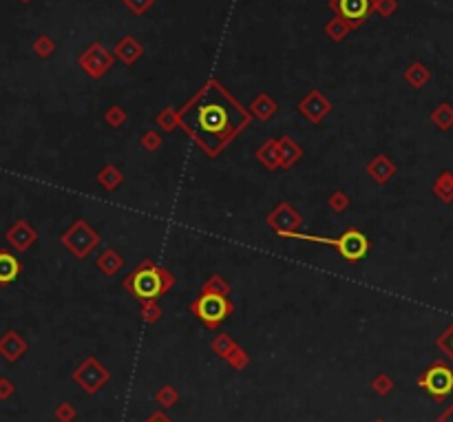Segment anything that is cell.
<instances>
[{"mask_svg": "<svg viewBox=\"0 0 453 422\" xmlns=\"http://www.w3.org/2000/svg\"><path fill=\"white\" fill-rule=\"evenodd\" d=\"M179 122L201 146L215 153L248 122V115L217 84H208L181 111Z\"/></svg>", "mask_w": 453, "mask_h": 422, "instance_id": "1", "label": "cell"}, {"mask_svg": "<svg viewBox=\"0 0 453 422\" xmlns=\"http://www.w3.org/2000/svg\"><path fill=\"white\" fill-rule=\"evenodd\" d=\"M301 239H310V241H318V243H330V246H337L341 250V255L349 261H356L363 259L369 250L367 239L358 230H347L343 237L339 239H323V237H301Z\"/></svg>", "mask_w": 453, "mask_h": 422, "instance_id": "2", "label": "cell"}, {"mask_svg": "<svg viewBox=\"0 0 453 422\" xmlns=\"http://www.w3.org/2000/svg\"><path fill=\"white\" fill-rule=\"evenodd\" d=\"M195 312L197 316L204 320L208 325H215V323H222V320L228 316L230 312V306L228 301L219 294H204L197 303H195Z\"/></svg>", "mask_w": 453, "mask_h": 422, "instance_id": "3", "label": "cell"}, {"mask_svg": "<svg viewBox=\"0 0 453 422\" xmlns=\"http://www.w3.org/2000/svg\"><path fill=\"white\" fill-rule=\"evenodd\" d=\"M421 385L431 396L445 398L453 392V369H449L447 365H433L423 376Z\"/></svg>", "mask_w": 453, "mask_h": 422, "instance_id": "4", "label": "cell"}, {"mask_svg": "<svg viewBox=\"0 0 453 422\" xmlns=\"http://www.w3.org/2000/svg\"><path fill=\"white\" fill-rule=\"evenodd\" d=\"M131 288L140 299H155L164 288L159 270H155V267L138 270V272L133 275V279H131Z\"/></svg>", "mask_w": 453, "mask_h": 422, "instance_id": "5", "label": "cell"}, {"mask_svg": "<svg viewBox=\"0 0 453 422\" xmlns=\"http://www.w3.org/2000/svg\"><path fill=\"white\" fill-rule=\"evenodd\" d=\"M337 9L347 20H361L369 11V0H337Z\"/></svg>", "mask_w": 453, "mask_h": 422, "instance_id": "6", "label": "cell"}, {"mask_svg": "<svg viewBox=\"0 0 453 422\" xmlns=\"http://www.w3.org/2000/svg\"><path fill=\"white\" fill-rule=\"evenodd\" d=\"M20 272V263L7 252H0V285L11 283Z\"/></svg>", "mask_w": 453, "mask_h": 422, "instance_id": "7", "label": "cell"}, {"mask_svg": "<svg viewBox=\"0 0 453 422\" xmlns=\"http://www.w3.org/2000/svg\"><path fill=\"white\" fill-rule=\"evenodd\" d=\"M442 347H445V349L451 354V356H453V330H451V332L445 336V339H442Z\"/></svg>", "mask_w": 453, "mask_h": 422, "instance_id": "8", "label": "cell"}, {"mask_svg": "<svg viewBox=\"0 0 453 422\" xmlns=\"http://www.w3.org/2000/svg\"><path fill=\"white\" fill-rule=\"evenodd\" d=\"M442 422H453V409L445 416V420H442Z\"/></svg>", "mask_w": 453, "mask_h": 422, "instance_id": "9", "label": "cell"}, {"mask_svg": "<svg viewBox=\"0 0 453 422\" xmlns=\"http://www.w3.org/2000/svg\"><path fill=\"white\" fill-rule=\"evenodd\" d=\"M150 422H166L164 418H155V420H150Z\"/></svg>", "mask_w": 453, "mask_h": 422, "instance_id": "10", "label": "cell"}]
</instances>
